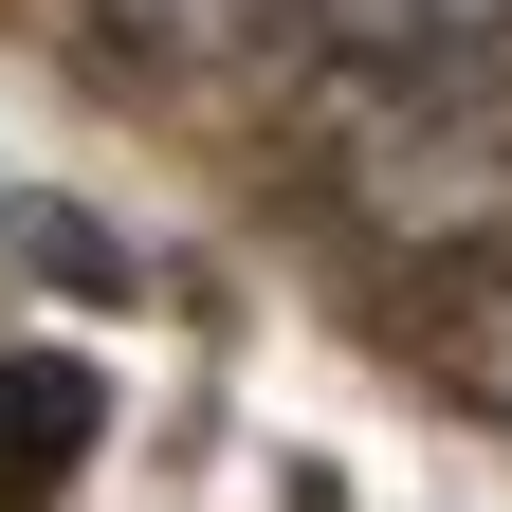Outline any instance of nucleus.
I'll return each instance as SVG.
<instances>
[{
	"instance_id": "obj_1",
	"label": "nucleus",
	"mask_w": 512,
	"mask_h": 512,
	"mask_svg": "<svg viewBox=\"0 0 512 512\" xmlns=\"http://www.w3.org/2000/svg\"><path fill=\"white\" fill-rule=\"evenodd\" d=\"M512 55V0H311V37H293V74H311V147L366 110H421V92H458Z\"/></svg>"
},
{
	"instance_id": "obj_2",
	"label": "nucleus",
	"mask_w": 512,
	"mask_h": 512,
	"mask_svg": "<svg viewBox=\"0 0 512 512\" xmlns=\"http://www.w3.org/2000/svg\"><path fill=\"white\" fill-rule=\"evenodd\" d=\"M110 55H147V74H256L275 37H311V0H92Z\"/></svg>"
},
{
	"instance_id": "obj_3",
	"label": "nucleus",
	"mask_w": 512,
	"mask_h": 512,
	"mask_svg": "<svg viewBox=\"0 0 512 512\" xmlns=\"http://www.w3.org/2000/svg\"><path fill=\"white\" fill-rule=\"evenodd\" d=\"M92 458V366L74 348H0V512H37Z\"/></svg>"
}]
</instances>
